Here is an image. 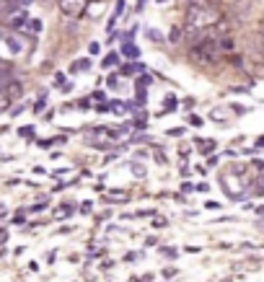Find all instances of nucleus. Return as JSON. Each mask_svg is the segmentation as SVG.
I'll list each match as a JSON object with an SVG mask.
<instances>
[{
	"label": "nucleus",
	"instance_id": "nucleus-1",
	"mask_svg": "<svg viewBox=\"0 0 264 282\" xmlns=\"http://www.w3.org/2000/svg\"><path fill=\"white\" fill-rule=\"evenodd\" d=\"M223 13L217 11L213 3H202V5H189L187 8V16H184V26H187V34H202L207 29L220 24Z\"/></svg>",
	"mask_w": 264,
	"mask_h": 282
},
{
	"label": "nucleus",
	"instance_id": "nucleus-2",
	"mask_svg": "<svg viewBox=\"0 0 264 282\" xmlns=\"http://www.w3.org/2000/svg\"><path fill=\"white\" fill-rule=\"evenodd\" d=\"M223 47H220V39L217 36H205V39H199L192 49H189V57H192V62H197V65H217L223 57Z\"/></svg>",
	"mask_w": 264,
	"mask_h": 282
},
{
	"label": "nucleus",
	"instance_id": "nucleus-3",
	"mask_svg": "<svg viewBox=\"0 0 264 282\" xmlns=\"http://www.w3.org/2000/svg\"><path fill=\"white\" fill-rule=\"evenodd\" d=\"M0 52L5 57H21L26 52V42L16 34H5V36H0Z\"/></svg>",
	"mask_w": 264,
	"mask_h": 282
},
{
	"label": "nucleus",
	"instance_id": "nucleus-4",
	"mask_svg": "<svg viewBox=\"0 0 264 282\" xmlns=\"http://www.w3.org/2000/svg\"><path fill=\"white\" fill-rule=\"evenodd\" d=\"M57 5H60V13H62V16H68V18H78V16H83V13H86L88 0H57Z\"/></svg>",
	"mask_w": 264,
	"mask_h": 282
},
{
	"label": "nucleus",
	"instance_id": "nucleus-5",
	"mask_svg": "<svg viewBox=\"0 0 264 282\" xmlns=\"http://www.w3.org/2000/svg\"><path fill=\"white\" fill-rule=\"evenodd\" d=\"M124 54H127V57H138V47H135V44H127Z\"/></svg>",
	"mask_w": 264,
	"mask_h": 282
},
{
	"label": "nucleus",
	"instance_id": "nucleus-6",
	"mask_svg": "<svg viewBox=\"0 0 264 282\" xmlns=\"http://www.w3.org/2000/svg\"><path fill=\"white\" fill-rule=\"evenodd\" d=\"M138 70H143V65H124V75H132V72H138Z\"/></svg>",
	"mask_w": 264,
	"mask_h": 282
},
{
	"label": "nucleus",
	"instance_id": "nucleus-7",
	"mask_svg": "<svg viewBox=\"0 0 264 282\" xmlns=\"http://www.w3.org/2000/svg\"><path fill=\"white\" fill-rule=\"evenodd\" d=\"M179 36H181V29L174 26V29H171V42H179Z\"/></svg>",
	"mask_w": 264,
	"mask_h": 282
},
{
	"label": "nucleus",
	"instance_id": "nucleus-8",
	"mask_svg": "<svg viewBox=\"0 0 264 282\" xmlns=\"http://www.w3.org/2000/svg\"><path fill=\"white\" fill-rule=\"evenodd\" d=\"M202 3H213V0H189V5H202Z\"/></svg>",
	"mask_w": 264,
	"mask_h": 282
},
{
	"label": "nucleus",
	"instance_id": "nucleus-9",
	"mask_svg": "<svg viewBox=\"0 0 264 282\" xmlns=\"http://www.w3.org/2000/svg\"><path fill=\"white\" fill-rule=\"evenodd\" d=\"M259 34H262V39H264V21L259 24Z\"/></svg>",
	"mask_w": 264,
	"mask_h": 282
},
{
	"label": "nucleus",
	"instance_id": "nucleus-10",
	"mask_svg": "<svg viewBox=\"0 0 264 282\" xmlns=\"http://www.w3.org/2000/svg\"><path fill=\"white\" fill-rule=\"evenodd\" d=\"M0 3H3V0H0Z\"/></svg>",
	"mask_w": 264,
	"mask_h": 282
}]
</instances>
